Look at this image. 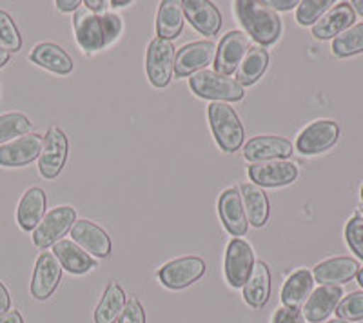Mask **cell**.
<instances>
[{"mask_svg":"<svg viewBox=\"0 0 363 323\" xmlns=\"http://www.w3.org/2000/svg\"><path fill=\"white\" fill-rule=\"evenodd\" d=\"M220 216L225 229L233 237H244L247 231V216H245L242 195L236 189L223 191L218 202Z\"/></svg>","mask_w":363,"mask_h":323,"instance_id":"44dd1931","label":"cell"},{"mask_svg":"<svg viewBox=\"0 0 363 323\" xmlns=\"http://www.w3.org/2000/svg\"><path fill=\"white\" fill-rule=\"evenodd\" d=\"M67 151H69V144L62 129L57 125L48 129L42 142L40 157H38V171L45 180L57 178L58 174L62 173L67 160Z\"/></svg>","mask_w":363,"mask_h":323,"instance_id":"5b68a950","label":"cell"},{"mask_svg":"<svg viewBox=\"0 0 363 323\" xmlns=\"http://www.w3.org/2000/svg\"><path fill=\"white\" fill-rule=\"evenodd\" d=\"M125 307V295L118 283L111 282L95 311V323H115Z\"/></svg>","mask_w":363,"mask_h":323,"instance_id":"4dcf8cb0","label":"cell"},{"mask_svg":"<svg viewBox=\"0 0 363 323\" xmlns=\"http://www.w3.org/2000/svg\"><path fill=\"white\" fill-rule=\"evenodd\" d=\"M216 58V46L215 42L203 40V42H193L187 44L186 47H182L178 55L174 57V75L178 79L184 76L194 75L213 64Z\"/></svg>","mask_w":363,"mask_h":323,"instance_id":"9c48e42d","label":"cell"},{"mask_svg":"<svg viewBox=\"0 0 363 323\" xmlns=\"http://www.w3.org/2000/svg\"><path fill=\"white\" fill-rule=\"evenodd\" d=\"M29 131H31V122L28 116L21 113H8L0 116V144L13 138L26 137Z\"/></svg>","mask_w":363,"mask_h":323,"instance_id":"d6a6232c","label":"cell"},{"mask_svg":"<svg viewBox=\"0 0 363 323\" xmlns=\"http://www.w3.org/2000/svg\"><path fill=\"white\" fill-rule=\"evenodd\" d=\"M313 273H309L307 269H300L294 274H291L289 280L285 282L284 289H281L280 298L284 307L300 309L309 300L311 293H313Z\"/></svg>","mask_w":363,"mask_h":323,"instance_id":"4316f807","label":"cell"},{"mask_svg":"<svg viewBox=\"0 0 363 323\" xmlns=\"http://www.w3.org/2000/svg\"><path fill=\"white\" fill-rule=\"evenodd\" d=\"M269 64V53L265 47L255 46L249 47L247 55L244 57V60L240 62L238 69H236V82L240 86H252L256 80L260 79L265 73Z\"/></svg>","mask_w":363,"mask_h":323,"instance_id":"f1b7e54d","label":"cell"},{"mask_svg":"<svg viewBox=\"0 0 363 323\" xmlns=\"http://www.w3.org/2000/svg\"><path fill=\"white\" fill-rule=\"evenodd\" d=\"M182 9L191 26L202 35L215 37L222 28V15H220L218 8L207 0H184Z\"/></svg>","mask_w":363,"mask_h":323,"instance_id":"e0dca14e","label":"cell"},{"mask_svg":"<svg viewBox=\"0 0 363 323\" xmlns=\"http://www.w3.org/2000/svg\"><path fill=\"white\" fill-rule=\"evenodd\" d=\"M255 266V254L245 240H235L229 244L225 253V276L233 287H244Z\"/></svg>","mask_w":363,"mask_h":323,"instance_id":"30bf717a","label":"cell"},{"mask_svg":"<svg viewBox=\"0 0 363 323\" xmlns=\"http://www.w3.org/2000/svg\"><path fill=\"white\" fill-rule=\"evenodd\" d=\"M206 273V264L199 256H186L169 261L158 271V278L169 289H184L202 278Z\"/></svg>","mask_w":363,"mask_h":323,"instance_id":"ba28073f","label":"cell"},{"mask_svg":"<svg viewBox=\"0 0 363 323\" xmlns=\"http://www.w3.org/2000/svg\"><path fill=\"white\" fill-rule=\"evenodd\" d=\"M329 323H352V322H347V319H330Z\"/></svg>","mask_w":363,"mask_h":323,"instance_id":"681fc988","label":"cell"},{"mask_svg":"<svg viewBox=\"0 0 363 323\" xmlns=\"http://www.w3.org/2000/svg\"><path fill=\"white\" fill-rule=\"evenodd\" d=\"M333 51L336 57H351L363 51V22L349 28L333 42Z\"/></svg>","mask_w":363,"mask_h":323,"instance_id":"1f68e13d","label":"cell"},{"mask_svg":"<svg viewBox=\"0 0 363 323\" xmlns=\"http://www.w3.org/2000/svg\"><path fill=\"white\" fill-rule=\"evenodd\" d=\"M242 202H244L247 224L255 227H264L267 224L269 211H271L267 195L264 191L255 183H245L242 186Z\"/></svg>","mask_w":363,"mask_h":323,"instance_id":"83f0119b","label":"cell"},{"mask_svg":"<svg viewBox=\"0 0 363 323\" xmlns=\"http://www.w3.org/2000/svg\"><path fill=\"white\" fill-rule=\"evenodd\" d=\"M84 6H86L87 9H89V11H93V13H102L104 9H106V2H104V0H86V2H84Z\"/></svg>","mask_w":363,"mask_h":323,"instance_id":"ee69618b","label":"cell"},{"mask_svg":"<svg viewBox=\"0 0 363 323\" xmlns=\"http://www.w3.org/2000/svg\"><path fill=\"white\" fill-rule=\"evenodd\" d=\"M53 254L60 261L62 269H66L71 274H86L91 269H95L96 261L89 254L80 249L74 242L60 240L53 245Z\"/></svg>","mask_w":363,"mask_h":323,"instance_id":"603a6c76","label":"cell"},{"mask_svg":"<svg viewBox=\"0 0 363 323\" xmlns=\"http://www.w3.org/2000/svg\"><path fill=\"white\" fill-rule=\"evenodd\" d=\"M0 47L6 51H18L22 47V37L17 26L8 13L0 9Z\"/></svg>","mask_w":363,"mask_h":323,"instance_id":"e575fe53","label":"cell"},{"mask_svg":"<svg viewBox=\"0 0 363 323\" xmlns=\"http://www.w3.org/2000/svg\"><path fill=\"white\" fill-rule=\"evenodd\" d=\"M207 115H209L211 129L220 147L227 153L238 151L242 147L245 133L235 109L225 102H213L207 109Z\"/></svg>","mask_w":363,"mask_h":323,"instance_id":"3957f363","label":"cell"},{"mask_svg":"<svg viewBox=\"0 0 363 323\" xmlns=\"http://www.w3.org/2000/svg\"><path fill=\"white\" fill-rule=\"evenodd\" d=\"M351 8L354 9V11H358L359 15H363V0H354L351 4Z\"/></svg>","mask_w":363,"mask_h":323,"instance_id":"bcb514c9","label":"cell"},{"mask_svg":"<svg viewBox=\"0 0 363 323\" xmlns=\"http://www.w3.org/2000/svg\"><path fill=\"white\" fill-rule=\"evenodd\" d=\"M345 238L349 247L356 253V256L363 260V216L356 215L349 220L345 227Z\"/></svg>","mask_w":363,"mask_h":323,"instance_id":"8d00e7d4","label":"cell"},{"mask_svg":"<svg viewBox=\"0 0 363 323\" xmlns=\"http://www.w3.org/2000/svg\"><path fill=\"white\" fill-rule=\"evenodd\" d=\"M62 276V266L53 253H42L35 266L33 280H31V295L42 302L55 293Z\"/></svg>","mask_w":363,"mask_h":323,"instance_id":"4fadbf2b","label":"cell"},{"mask_svg":"<svg viewBox=\"0 0 363 323\" xmlns=\"http://www.w3.org/2000/svg\"><path fill=\"white\" fill-rule=\"evenodd\" d=\"M9 62V51H6L4 47H0V67H4Z\"/></svg>","mask_w":363,"mask_h":323,"instance_id":"f6af8a7d","label":"cell"},{"mask_svg":"<svg viewBox=\"0 0 363 323\" xmlns=\"http://www.w3.org/2000/svg\"><path fill=\"white\" fill-rule=\"evenodd\" d=\"M330 6H335L333 0H303V2L298 4L296 21L301 26L316 24L329 11Z\"/></svg>","mask_w":363,"mask_h":323,"instance_id":"836d02e7","label":"cell"},{"mask_svg":"<svg viewBox=\"0 0 363 323\" xmlns=\"http://www.w3.org/2000/svg\"><path fill=\"white\" fill-rule=\"evenodd\" d=\"M145 69L149 82L155 87H165L169 84L174 71V46L169 40L158 37L149 44Z\"/></svg>","mask_w":363,"mask_h":323,"instance_id":"8992f818","label":"cell"},{"mask_svg":"<svg viewBox=\"0 0 363 323\" xmlns=\"http://www.w3.org/2000/svg\"><path fill=\"white\" fill-rule=\"evenodd\" d=\"M293 154V144L281 137H256L244 147V157L252 164L285 160Z\"/></svg>","mask_w":363,"mask_h":323,"instance_id":"ac0fdd59","label":"cell"},{"mask_svg":"<svg viewBox=\"0 0 363 323\" xmlns=\"http://www.w3.org/2000/svg\"><path fill=\"white\" fill-rule=\"evenodd\" d=\"M118 323H145V312L142 303L136 298H131L125 302L124 311L120 314Z\"/></svg>","mask_w":363,"mask_h":323,"instance_id":"74e56055","label":"cell"},{"mask_svg":"<svg viewBox=\"0 0 363 323\" xmlns=\"http://www.w3.org/2000/svg\"><path fill=\"white\" fill-rule=\"evenodd\" d=\"M74 220H77V212L69 205L53 209V211H50L42 218V222L35 229L33 244L38 249L51 247L73 227Z\"/></svg>","mask_w":363,"mask_h":323,"instance_id":"52a82bcc","label":"cell"},{"mask_svg":"<svg viewBox=\"0 0 363 323\" xmlns=\"http://www.w3.org/2000/svg\"><path fill=\"white\" fill-rule=\"evenodd\" d=\"M340 137V128L333 120H318L301 131L296 147L303 154H318L327 151L336 144Z\"/></svg>","mask_w":363,"mask_h":323,"instance_id":"7c38bea8","label":"cell"},{"mask_svg":"<svg viewBox=\"0 0 363 323\" xmlns=\"http://www.w3.org/2000/svg\"><path fill=\"white\" fill-rule=\"evenodd\" d=\"M265 6H267V8H271L272 11H274V9H281V11H287V9H293L294 6H298L300 4V2H296V0H265L264 2Z\"/></svg>","mask_w":363,"mask_h":323,"instance_id":"ab89813d","label":"cell"},{"mask_svg":"<svg viewBox=\"0 0 363 323\" xmlns=\"http://www.w3.org/2000/svg\"><path fill=\"white\" fill-rule=\"evenodd\" d=\"M272 323H306V318L298 309H289V307H281L274 312Z\"/></svg>","mask_w":363,"mask_h":323,"instance_id":"f35d334b","label":"cell"},{"mask_svg":"<svg viewBox=\"0 0 363 323\" xmlns=\"http://www.w3.org/2000/svg\"><path fill=\"white\" fill-rule=\"evenodd\" d=\"M11 307V298H9L8 289L4 287V283L0 282V316H4Z\"/></svg>","mask_w":363,"mask_h":323,"instance_id":"60d3db41","label":"cell"},{"mask_svg":"<svg viewBox=\"0 0 363 323\" xmlns=\"http://www.w3.org/2000/svg\"><path fill=\"white\" fill-rule=\"evenodd\" d=\"M362 200H363V186H362Z\"/></svg>","mask_w":363,"mask_h":323,"instance_id":"f907efd6","label":"cell"},{"mask_svg":"<svg viewBox=\"0 0 363 323\" xmlns=\"http://www.w3.org/2000/svg\"><path fill=\"white\" fill-rule=\"evenodd\" d=\"M73 24L77 42L87 53H95V51L108 47L111 42L118 38L122 28H124L118 15H113V13L96 15V13L89 11L86 6L84 8L80 6L74 11Z\"/></svg>","mask_w":363,"mask_h":323,"instance_id":"6da1fadb","label":"cell"},{"mask_svg":"<svg viewBox=\"0 0 363 323\" xmlns=\"http://www.w3.org/2000/svg\"><path fill=\"white\" fill-rule=\"evenodd\" d=\"M356 13L351 8V4L347 2H340L335 8H330L329 11L323 15L316 24L313 26V35L320 40H329L333 37H338L343 31L351 28L354 22Z\"/></svg>","mask_w":363,"mask_h":323,"instance_id":"ffe728a7","label":"cell"},{"mask_svg":"<svg viewBox=\"0 0 363 323\" xmlns=\"http://www.w3.org/2000/svg\"><path fill=\"white\" fill-rule=\"evenodd\" d=\"M131 2H122V0H115V2H111V6H116V8H124V6H129Z\"/></svg>","mask_w":363,"mask_h":323,"instance_id":"7dc6e473","label":"cell"},{"mask_svg":"<svg viewBox=\"0 0 363 323\" xmlns=\"http://www.w3.org/2000/svg\"><path fill=\"white\" fill-rule=\"evenodd\" d=\"M189 86L200 98L222 100V102H238L245 96L244 87L235 79L223 76L215 71H199L189 79Z\"/></svg>","mask_w":363,"mask_h":323,"instance_id":"277c9868","label":"cell"},{"mask_svg":"<svg viewBox=\"0 0 363 323\" xmlns=\"http://www.w3.org/2000/svg\"><path fill=\"white\" fill-rule=\"evenodd\" d=\"M45 193L40 187H31L26 191L17 209V220L24 231H33L44 218Z\"/></svg>","mask_w":363,"mask_h":323,"instance_id":"484cf974","label":"cell"},{"mask_svg":"<svg viewBox=\"0 0 363 323\" xmlns=\"http://www.w3.org/2000/svg\"><path fill=\"white\" fill-rule=\"evenodd\" d=\"M57 6L60 11H77L82 6L80 0H57Z\"/></svg>","mask_w":363,"mask_h":323,"instance_id":"b9f144b4","label":"cell"},{"mask_svg":"<svg viewBox=\"0 0 363 323\" xmlns=\"http://www.w3.org/2000/svg\"><path fill=\"white\" fill-rule=\"evenodd\" d=\"M235 11L238 21L258 46H271L281 33V21L277 13L255 0H238L235 2Z\"/></svg>","mask_w":363,"mask_h":323,"instance_id":"7a4b0ae2","label":"cell"},{"mask_svg":"<svg viewBox=\"0 0 363 323\" xmlns=\"http://www.w3.org/2000/svg\"><path fill=\"white\" fill-rule=\"evenodd\" d=\"M271 295V271L264 261H255L244 285V298L255 309H262Z\"/></svg>","mask_w":363,"mask_h":323,"instance_id":"d4e9b609","label":"cell"},{"mask_svg":"<svg viewBox=\"0 0 363 323\" xmlns=\"http://www.w3.org/2000/svg\"><path fill=\"white\" fill-rule=\"evenodd\" d=\"M249 176L255 186L280 187L293 183L298 176V169L291 162L269 160L249 167Z\"/></svg>","mask_w":363,"mask_h":323,"instance_id":"9a60e30c","label":"cell"},{"mask_svg":"<svg viewBox=\"0 0 363 323\" xmlns=\"http://www.w3.org/2000/svg\"><path fill=\"white\" fill-rule=\"evenodd\" d=\"M359 266L358 261L352 258H330V260L322 261L320 266L314 267L313 278L323 285H338L345 283L358 274Z\"/></svg>","mask_w":363,"mask_h":323,"instance_id":"7402d4cb","label":"cell"},{"mask_svg":"<svg viewBox=\"0 0 363 323\" xmlns=\"http://www.w3.org/2000/svg\"><path fill=\"white\" fill-rule=\"evenodd\" d=\"M336 314L340 319H347V322H352V319H362L363 318V293H352L347 298H343L342 302L336 307Z\"/></svg>","mask_w":363,"mask_h":323,"instance_id":"d590c367","label":"cell"},{"mask_svg":"<svg viewBox=\"0 0 363 323\" xmlns=\"http://www.w3.org/2000/svg\"><path fill=\"white\" fill-rule=\"evenodd\" d=\"M71 237L80 249L96 258H106L111 254V238L102 227L89 222V220H79L71 227Z\"/></svg>","mask_w":363,"mask_h":323,"instance_id":"2e32d148","label":"cell"},{"mask_svg":"<svg viewBox=\"0 0 363 323\" xmlns=\"http://www.w3.org/2000/svg\"><path fill=\"white\" fill-rule=\"evenodd\" d=\"M0 323H24V318L18 311H8L4 316H0Z\"/></svg>","mask_w":363,"mask_h":323,"instance_id":"7bdbcfd3","label":"cell"},{"mask_svg":"<svg viewBox=\"0 0 363 323\" xmlns=\"http://www.w3.org/2000/svg\"><path fill=\"white\" fill-rule=\"evenodd\" d=\"M29 58L40 67L51 71V73H57V75H67L73 71V60H71L69 55L62 47L51 44V42H44V44L35 46Z\"/></svg>","mask_w":363,"mask_h":323,"instance_id":"cb8c5ba5","label":"cell"},{"mask_svg":"<svg viewBox=\"0 0 363 323\" xmlns=\"http://www.w3.org/2000/svg\"><path fill=\"white\" fill-rule=\"evenodd\" d=\"M184 18H186V15H184V9H182V2L165 0L160 4V9H158L157 33L164 40L177 38L182 33V28H184Z\"/></svg>","mask_w":363,"mask_h":323,"instance_id":"f546056e","label":"cell"},{"mask_svg":"<svg viewBox=\"0 0 363 323\" xmlns=\"http://www.w3.org/2000/svg\"><path fill=\"white\" fill-rule=\"evenodd\" d=\"M356 276H358V283H359V285L363 287V269H359V271H358V274H356Z\"/></svg>","mask_w":363,"mask_h":323,"instance_id":"c3c4849f","label":"cell"},{"mask_svg":"<svg viewBox=\"0 0 363 323\" xmlns=\"http://www.w3.org/2000/svg\"><path fill=\"white\" fill-rule=\"evenodd\" d=\"M44 138L37 133L26 135L9 144L0 145V166L2 167H24L40 157Z\"/></svg>","mask_w":363,"mask_h":323,"instance_id":"5bb4252c","label":"cell"},{"mask_svg":"<svg viewBox=\"0 0 363 323\" xmlns=\"http://www.w3.org/2000/svg\"><path fill=\"white\" fill-rule=\"evenodd\" d=\"M343 290L338 285H322L314 290L303 307V318L311 323L323 322L330 312L336 311L338 303L342 302Z\"/></svg>","mask_w":363,"mask_h":323,"instance_id":"d6986e66","label":"cell"},{"mask_svg":"<svg viewBox=\"0 0 363 323\" xmlns=\"http://www.w3.org/2000/svg\"><path fill=\"white\" fill-rule=\"evenodd\" d=\"M249 51V40L242 31H229L220 42L215 58V73L233 75Z\"/></svg>","mask_w":363,"mask_h":323,"instance_id":"8fae6325","label":"cell"}]
</instances>
